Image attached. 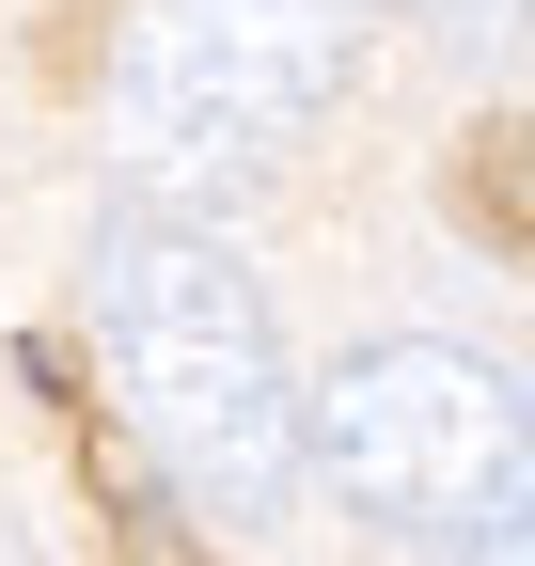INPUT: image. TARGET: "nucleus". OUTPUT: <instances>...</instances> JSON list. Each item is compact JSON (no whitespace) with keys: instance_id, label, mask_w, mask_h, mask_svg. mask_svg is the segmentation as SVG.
<instances>
[{"instance_id":"7ed1b4c3","label":"nucleus","mask_w":535,"mask_h":566,"mask_svg":"<svg viewBox=\"0 0 535 566\" xmlns=\"http://www.w3.org/2000/svg\"><path fill=\"white\" fill-rule=\"evenodd\" d=\"M520 457H535V394H504V363H473L441 331H378L300 394V472L378 535H441L504 504Z\"/></svg>"},{"instance_id":"20e7f679","label":"nucleus","mask_w":535,"mask_h":566,"mask_svg":"<svg viewBox=\"0 0 535 566\" xmlns=\"http://www.w3.org/2000/svg\"><path fill=\"white\" fill-rule=\"evenodd\" d=\"M457 221L535 268V111H489L473 142H457Z\"/></svg>"},{"instance_id":"f257e3e1","label":"nucleus","mask_w":535,"mask_h":566,"mask_svg":"<svg viewBox=\"0 0 535 566\" xmlns=\"http://www.w3.org/2000/svg\"><path fill=\"white\" fill-rule=\"evenodd\" d=\"M80 283H95V346H111V394L143 424V457L206 520H284L300 504V378H284V331H268V283L237 268V237L126 189L95 221Z\"/></svg>"},{"instance_id":"423d86ee","label":"nucleus","mask_w":535,"mask_h":566,"mask_svg":"<svg viewBox=\"0 0 535 566\" xmlns=\"http://www.w3.org/2000/svg\"><path fill=\"white\" fill-rule=\"evenodd\" d=\"M0 566H32V535H17V520H0Z\"/></svg>"},{"instance_id":"0eeeda50","label":"nucleus","mask_w":535,"mask_h":566,"mask_svg":"<svg viewBox=\"0 0 535 566\" xmlns=\"http://www.w3.org/2000/svg\"><path fill=\"white\" fill-rule=\"evenodd\" d=\"M520 17H535V0H520Z\"/></svg>"},{"instance_id":"f03ea898","label":"nucleus","mask_w":535,"mask_h":566,"mask_svg":"<svg viewBox=\"0 0 535 566\" xmlns=\"http://www.w3.org/2000/svg\"><path fill=\"white\" fill-rule=\"evenodd\" d=\"M363 80V0H143L111 48V126L174 189H252L284 174Z\"/></svg>"},{"instance_id":"39448f33","label":"nucleus","mask_w":535,"mask_h":566,"mask_svg":"<svg viewBox=\"0 0 535 566\" xmlns=\"http://www.w3.org/2000/svg\"><path fill=\"white\" fill-rule=\"evenodd\" d=\"M457 566H535V488H504V504L457 520Z\"/></svg>"}]
</instances>
